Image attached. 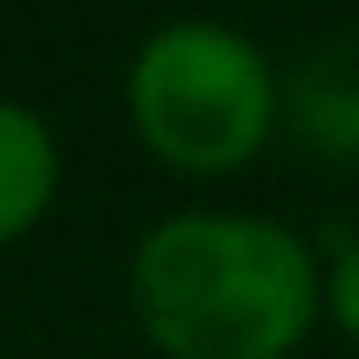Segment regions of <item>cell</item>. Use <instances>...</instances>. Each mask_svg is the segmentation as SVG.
<instances>
[{"label":"cell","instance_id":"obj_1","mask_svg":"<svg viewBox=\"0 0 359 359\" xmlns=\"http://www.w3.org/2000/svg\"><path fill=\"white\" fill-rule=\"evenodd\" d=\"M126 303L164 359H290L322 322V259L271 215L183 208L133 246Z\"/></svg>","mask_w":359,"mask_h":359},{"label":"cell","instance_id":"obj_2","mask_svg":"<svg viewBox=\"0 0 359 359\" xmlns=\"http://www.w3.org/2000/svg\"><path fill=\"white\" fill-rule=\"evenodd\" d=\"M133 139L177 177H233L284 126V69L227 19L183 13L139 38L126 82Z\"/></svg>","mask_w":359,"mask_h":359},{"label":"cell","instance_id":"obj_3","mask_svg":"<svg viewBox=\"0 0 359 359\" xmlns=\"http://www.w3.org/2000/svg\"><path fill=\"white\" fill-rule=\"evenodd\" d=\"M284 133L322 164H359V32L309 44L284 69Z\"/></svg>","mask_w":359,"mask_h":359},{"label":"cell","instance_id":"obj_4","mask_svg":"<svg viewBox=\"0 0 359 359\" xmlns=\"http://www.w3.org/2000/svg\"><path fill=\"white\" fill-rule=\"evenodd\" d=\"M63 189V151L32 101L0 95V246H19Z\"/></svg>","mask_w":359,"mask_h":359},{"label":"cell","instance_id":"obj_5","mask_svg":"<svg viewBox=\"0 0 359 359\" xmlns=\"http://www.w3.org/2000/svg\"><path fill=\"white\" fill-rule=\"evenodd\" d=\"M322 316L359 347V233L341 240V252L322 265Z\"/></svg>","mask_w":359,"mask_h":359}]
</instances>
